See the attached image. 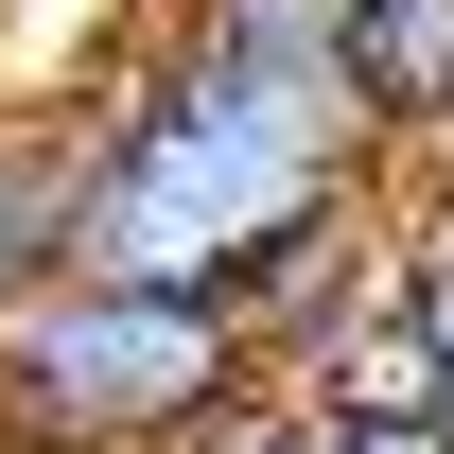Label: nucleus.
I'll list each match as a JSON object with an SVG mask.
<instances>
[{"label":"nucleus","mask_w":454,"mask_h":454,"mask_svg":"<svg viewBox=\"0 0 454 454\" xmlns=\"http://www.w3.org/2000/svg\"><path fill=\"white\" fill-rule=\"evenodd\" d=\"M262 385V349L210 280L70 262L0 315V454H175L210 402Z\"/></svg>","instance_id":"obj_1"},{"label":"nucleus","mask_w":454,"mask_h":454,"mask_svg":"<svg viewBox=\"0 0 454 454\" xmlns=\"http://www.w3.org/2000/svg\"><path fill=\"white\" fill-rule=\"evenodd\" d=\"M367 140H454V0H333Z\"/></svg>","instance_id":"obj_2"},{"label":"nucleus","mask_w":454,"mask_h":454,"mask_svg":"<svg viewBox=\"0 0 454 454\" xmlns=\"http://www.w3.org/2000/svg\"><path fill=\"white\" fill-rule=\"evenodd\" d=\"M70 262H88V158H70V122H0V315Z\"/></svg>","instance_id":"obj_3"},{"label":"nucleus","mask_w":454,"mask_h":454,"mask_svg":"<svg viewBox=\"0 0 454 454\" xmlns=\"http://www.w3.org/2000/svg\"><path fill=\"white\" fill-rule=\"evenodd\" d=\"M175 454H349V419H333L315 385H280V367H262V385H245V402H210Z\"/></svg>","instance_id":"obj_4"},{"label":"nucleus","mask_w":454,"mask_h":454,"mask_svg":"<svg viewBox=\"0 0 454 454\" xmlns=\"http://www.w3.org/2000/svg\"><path fill=\"white\" fill-rule=\"evenodd\" d=\"M385 297H402V333H419V367H437V402H454V210H437V227H402Z\"/></svg>","instance_id":"obj_5"}]
</instances>
